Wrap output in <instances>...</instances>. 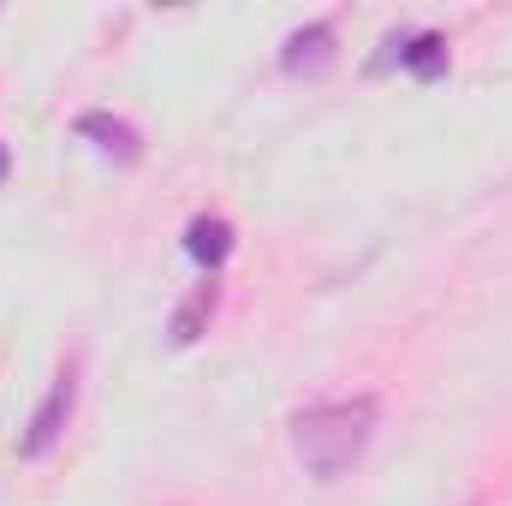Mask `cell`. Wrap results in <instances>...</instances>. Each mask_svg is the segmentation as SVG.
Segmentation results:
<instances>
[{"label": "cell", "mask_w": 512, "mask_h": 506, "mask_svg": "<svg viewBox=\"0 0 512 506\" xmlns=\"http://www.w3.org/2000/svg\"><path fill=\"white\" fill-rule=\"evenodd\" d=\"M280 66H286L292 78H322V72L334 66V24H304V30H292L286 48H280Z\"/></svg>", "instance_id": "3957f363"}, {"label": "cell", "mask_w": 512, "mask_h": 506, "mask_svg": "<svg viewBox=\"0 0 512 506\" xmlns=\"http://www.w3.org/2000/svg\"><path fill=\"white\" fill-rule=\"evenodd\" d=\"M78 137H90L102 155H114V161H137L143 155V137L137 126H126L120 114H78Z\"/></svg>", "instance_id": "277c9868"}, {"label": "cell", "mask_w": 512, "mask_h": 506, "mask_svg": "<svg viewBox=\"0 0 512 506\" xmlns=\"http://www.w3.org/2000/svg\"><path fill=\"white\" fill-rule=\"evenodd\" d=\"M411 78H423V84H435L441 72H447V42L435 36V30H423V36H405V60H399Z\"/></svg>", "instance_id": "8992f818"}, {"label": "cell", "mask_w": 512, "mask_h": 506, "mask_svg": "<svg viewBox=\"0 0 512 506\" xmlns=\"http://www.w3.org/2000/svg\"><path fill=\"white\" fill-rule=\"evenodd\" d=\"M209 310H215V292H209V286H203V292H191V298L173 310V322H167V340H173V346H197V334H203Z\"/></svg>", "instance_id": "52a82bcc"}, {"label": "cell", "mask_w": 512, "mask_h": 506, "mask_svg": "<svg viewBox=\"0 0 512 506\" xmlns=\"http://www.w3.org/2000/svg\"><path fill=\"white\" fill-rule=\"evenodd\" d=\"M185 256L203 262V268H221V262L233 256V227H227L221 215H197V221L185 227Z\"/></svg>", "instance_id": "5b68a950"}, {"label": "cell", "mask_w": 512, "mask_h": 506, "mask_svg": "<svg viewBox=\"0 0 512 506\" xmlns=\"http://www.w3.org/2000/svg\"><path fill=\"white\" fill-rule=\"evenodd\" d=\"M376 411H382V405H376L370 393L298 411V417H292V447H298L304 471H310V477H322V483L346 477V471L364 459L370 435H376Z\"/></svg>", "instance_id": "6da1fadb"}, {"label": "cell", "mask_w": 512, "mask_h": 506, "mask_svg": "<svg viewBox=\"0 0 512 506\" xmlns=\"http://www.w3.org/2000/svg\"><path fill=\"white\" fill-rule=\"evenodd\" d=\"M72 405H78V381H72V370L48 387V399L36 405V417H30V429H24V441H18V453L24 459H42L60 435H66V423H72Z\"/></svg>", "instance_id": "7a4b0ae2"}, {"label": "cell", "mask_w": 512, "mask_h": 506, "mask_svg": "<svg viewBox=\"0 0 512 506\" xmlns=\"http://www.w3.org/2000/svg\"><path fill=\"white\" fill-rule=\"evenodd\" d=\"M0 179H6V143H0Z\"/></svg>", "instance_id": "ba28073f"}]
</instances>
